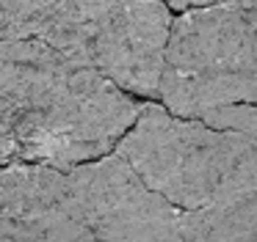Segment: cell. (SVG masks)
Segmentation results:
<instances>
[{"instance_id": "cell-1", "label": "cell", "mask_w": 257, "mask_h": 242, "mask_svg": "<svg viewBox=\"0 0 257 242\" xmlns=\"http://www.w3.org/2000/svg\"><path fill=\"white\" fill-rule=\"evenodd\" d=\"M141 102L116 80L45 38H3L0 157L75 168L108 154L136 124Z\"/></svg>"}, {"instance_id": "cell-2", "label": "cell", "mask_w": 257, "mask_h": 242, "mask_svg": "<svg viewBox=\"0 0 257 242\" xmlns=\"http://www.w3.org/2000/svg\"><path fill=\"white\" fill-rule=\"evenodd\" d=\"M116 152L185 212L257 190V135L174 116L163 102L141 108Z\"/></svg>"}, {"instance_id": "cell-3", "label": "cell", "mask_w": 257, "mask_h": 242, "mask_svg": "<svg viewBox=\"0 0 257 242\" xmlns=\"http://www.w3.org/2000/svg\"><path fill=\"white\" fill-rule=\"evenodd\" d=\"M158 99L185 118L221 104L257 102V28L238 3L180 11Z\"/></svg>"}, {"instance_id": "cell-4", "label": "cell", "mask_w": 257, "mask_h": 242, "mask_svg": "<svg viewBox=\"0 0 257 242\" xmlns=\"http://www.w3.org/2000/svg\"><path fill=\"white\" fill-rule=\"evenodd\" d=\"M169 8L166 0H58L34 36L94 64L124 91L158 99L174 25Z\"/></svg>"}, {"instance_id": "cell-5", "label": "cell", "mask_w": 257, "mask_h": 242, "mask_svg": "<svg viewBox=\"0 0 257 242\" xmlns=\"http://www.w3.org/2000/svg\"><path fill=\"white\" fill-rule=\"evenodd\" d=\"M78 206L97 240H185L177 204L155 190L124 154L69 168Z\"/></svg>"}, {"instance_id": "cell-6", "label": "cell", "mask_w": 257, "mask_h": 242, "mask_svg": "<svg viewBox=\"0 0 257 242\" xmlns=\"http://www.w3.org/2000/svg\"><path fill=\"white\" fill-rule=\"evenodd\" d=\"M0 240H97L80 214L69 170L47 162L3 165Z\"/></svg>"}, {"instance_id": "cell-7", "label": "cell", "mask_w": 257, "mask_h": 242, "mask_svg": "<svg viewBox=\"0 0 257 242\" xmlns=\"http://www.w3.org/2000/svg\"><path fill=\"white\" fill-rule=\"evenodd\" d=\"M185 240H257V190L183 214Z\"/></svg>"}, {"instance_id": "cell-8", "label": "cell", "mask_w": 257, "mask_h": 242, "mask_svg": "<svg viewBox=\"0 0 257 242\" xmlns=\"http://www.w3.org/2000/svg\"><path fill=\"white\" fill-rule=\"evenodd\" d=\"M58 0H0V33L3 38L34 36L39 22Z\"/></svg>"}, {"instance_id": "cell-9", "label": "cell", "mask_w": 257, "mask_h": 242, "mask_svg": "<svg viewBox=\"0 0 257 242\" xmlns=\"http://www.w3.org/2000/svg\"><path fill=\"white\" fill-rule=\"evenodd\" d=\"M174 11H185V8H196V6H213V3H232V0H166Z\"/></svg>"}]
</instances>
